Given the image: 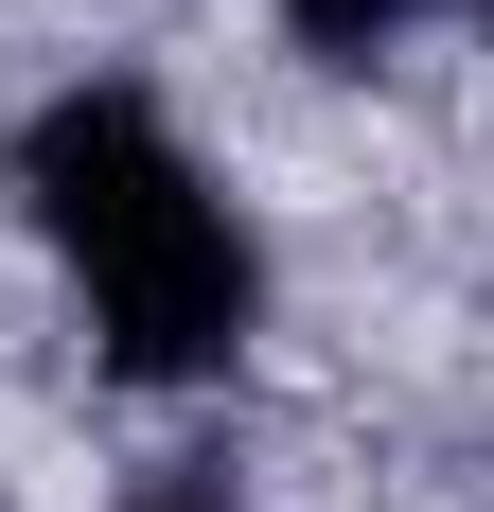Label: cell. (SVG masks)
Masks as SVG:
<instances>
[{"label": "cell", "mask_w": 494, "mask_h": 512, "mask_svg": "<svg viewBox=\"0 0 494 512\" xmlns=\"http://www.w3.org/2000/svg\"><path fill=\"white\" fill-rule=\"evenodd\" d=\"M18 212H36V248L71 265V301H89L106 371L124 389H195V371L247 354V318H265V248H247L230 177L177 142V106L89 71V89H53L18 124Z\"/></svg>", "instance_id": "6da1fadb"}, {"label": "cell", "mask_w": 494, "mask_h": 512, "mask_svg": "<svg viewBox=\"0 0 494 512\" xmlns=\"http://www.w3.org/2000/svg\"><path fill=\"white\" fill-rule=\"evenodd\" d=\"M406 18H442V0H283V36H300V53H336V71H371Z\"/></svg>", "instance_id": "7a4b0ae2"}, {"label": "cell", "mask_w": 494, "mask_h": 512, "mask_svg": "<svg viewBox=\"0 0 494 512\" xmlns=\"http://www.w3.org/2000/svg\"><path fill=\"white\" fill-rule=\"evenodd\" d=\"M142 512H230V495H142Z\"/></svg>", "instance_id": "3957f363"}]
</instances>
